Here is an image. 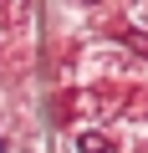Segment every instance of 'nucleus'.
Instances as JSON below:
<instances>
[{"instance_id":"1","label":"nucleus","mask_w":148,"mask_h":153,"mask_svg":"<svg viewBox=\"0 0 148 153\" xmlns=\"http://www.w3.org/2000/svg\"><path fill=\"white\" fill-rule=\"evenodd\" d=\"M133 21H138V26H148V5H138V10H133Z\"/></svg>"}]
</instances>
